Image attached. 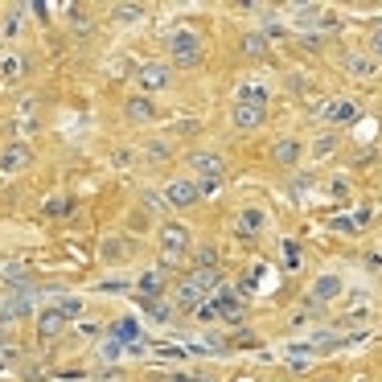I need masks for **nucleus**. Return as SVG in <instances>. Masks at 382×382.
Segmentation results:
<instances>
[{"instance_id": "38", "label": "nucleus", "mask_w": 382, "mask_h": 382, "mask_svg": "<svg viewBox=\"0 0 382 382\" xmlns=\"http://www.w3.org/2000/svg\"><path fill=\"white\" fill-rule=\"evenodd\" d=\"M354 382H370V378H366V374H354Z\"/></svg>"}, {"instance_id": "28", "label": "nucleus", "mask_w": 382, "mask_h": 382, "mask_svg": "<svg viewBox=\"0 0 382 382\" xmlns=\"http://www.w3.org/2000/svg\"><path fill=\"white\" fill-rule=\"evenodd\" d=\"M333 148H337V136L333 132H325L321 140H312V156H333Z\"/></svg>"}, {"instance_id": "16", "label": "nucleus", "mask_w": 382, "mask_h": 382, "mask_svg": "<svg viewBox=\"0 0 382 382\" xmlns=\"http://www.w3.org/2000/svg\"><path fill=\"white\" fill-rule=\"evenodd\" d=\"M263 120H267V107H247V103H235V107H230V123L242 128V132L263 128Z\"/></svg>"}, {"instance_id": "35", "label": "nucleus", "mask_w": 382, "mask_h": 382, "mask_svg": "<svg viewBox=\"0 0 382 382\" xmlns=\"http://www.w3.org/2000/svg\"><path fill=\"white\" fill-rule=\"evenodd\" d=\"M156 382H193L190 374H177V370H165V374H156Z\"/></svg>"}, {"instance_id": "4", "label": "nucleus", "mask_w": 382, "mask_h": 382, "mask_svg": "<svg viewBox=\"0 0 382 382\" xmlns=\"http://www.w3.org/2000/svg\"><path fill=\"white\" fill-rule=\"evenodd\" d=\"M173 87V66L168 62H144L136 70V95H156V91H168Z\"/></svg>"}, {"instance_id": "33", "label": "nucleus", "mask_w": 382, "mask_h": 382, "mask_svg": "<svg viewBox=\"0 0 382 382\" xmlns=\"http://www.w3.org/2000/svg\"><path fill=\"white\" fill-rule=\"evenodd\" d=\"M255 341H259V337L251 333V329H239V333H235V341H230V345H242V350H251V345H255Z\"/></svg>"}, {"instance_id": "11", "label": "nucleus", "mask_w": 382, "mask_h": 382, "mask_svg": "<svg viewBox=\"0 0 382 382\" xmlns=\"http://www.w3.org/2000/svg\"><path fill=\"white\" fill-rule=\"evenodd\" d=\"M66 316H62V309L54 304V309H42L37 312V321H33V333H37V341H58V337L66 333Z\"/></svg>"}, {"instance_id": "14", "label": "nucleus", "mask_w": 382, "mask_h": 382, "mask_svg": "<svg viewBox=\"0 0 382 382\" xmlns=\"http://www.w3.org/2000/svg\"><path fill=\"white\" fill-rule=\"evenodd\" d=\"M235 103L267 107V103H271V91H267V82H259V78H247V82H239V91H235Z\"/></svg>"}, {"instance_id": "2", "label": "nucleus", "mask_w": 382, "mask_h": 382, "mask_svg": "<svg viewBox=\"0 0 382 382\" xmlns=\"http://www.w3.org/2000/svg\"><path fill=\"white\" fill-rule=\"evenodd\" d=\"M156 242H161V263H165V267L181 263L193 251V235H190V226H185V222H161Z\"/></svg>"}, {"instance_id": "39", "label": "nucleus", "mask_w": 382, "mask_h": 382, "mask_svg": "<svg viewBox=\"0 0 382 382\" xmlns=\"http://www.w3.org/2000/svg\"><path fill=\"white\" fill-rule=\"evenodd\" d=\"M235 382H255V378H235Z\"/></svg>"}, {"instance_id": "37", "label": "nucleus", "mask_w": 382, "mask_h": 382, "mask_svg": "<svg viewBox=\"0 0 382 382\" xmlns=\"http://www.w3.org/2000/svg\"><path fill=\"white\" fill-rule=\"evenodd\" d=\"M78 333H82V337H95V333H99V325H91V321H82V325H78Z\"/></svg>"}, {"instance_id": "26", "label": "nucleus", "mask_w": 382, "mask_h": 382, "mask_svg": "<svg viewBox=\"0 0 382 382\" xmlns=\"http://www.w3.org/2000/svg\"><path fill=\"white\" fill-rule=\"evenodd\" d=\"M144 13H148L144 4H116V8H111V17H116V21H140Z\"/></svg>"}, {"instance_id": "7", "label": "nucleus", "mask_w": 382, "mask_h": 382, "mask_svg": "<svg viewBox=\"0 0 382 382\" xmlns=\"http://www.w3.org/2000/svg\"><path fill=\"white\" fill-rule=\"evenodd\" d=\"M378 70H382V62L370 49H350V54H345V74H350V78L370 82V78H378Z\"/></svg>"}, {"instance_id": "29", "label": "nucleus", "mask_w": 382, "mask_h": 382, "mask_svg": "<svg viewBox=\"0 0 382 382\" xmlns=\"http://www.w3.org/2000/svg\"><path fill=\"white\" fill-rule=\"evenodd\" d=\"M128 255V239H107V247H103V259H123Z\"/></svg>"}, {"instance_id": "1", "label": "nucleus", "mask_w": 382, "mask_h": 382, "mask_svg": "<svg viewBox=\"0 0 382 382\" xmlns=\"http://www.w3.org/2000/svg\"><path fill=\"white\" fill-rule=\"evenodd\" d=\"M168 46V58H173V66H197L202 62V54H206V46H202V33L197 29H190V25H177V29H168L165 37Z\"/></svg>"}, {"instance_id": "13", "label": "nucleus", "mask_w": 382, "mask_h": 382, "mask_svg": "<svg viewBox=\"0 0 382 382\" xmlns=\"http://www.w3.org/2000/svg\"><path fill=\"white\" fill-rule=\"evenodd\" d=\"M206 300H210V292L197 284L193 276H181V284H177V304H181V309H193V312H197L202 304H206Z\"/></svg>"}, {"instance_id": "21", "label": "nucleus", "mask_w": 382, "mask_h": 382, "mask_svg": "<svg viewBox=\"0 0 382 382\" xmlns=\"http://www.w3.org/2000/svg\"><path fill=\"white\" fill-rule=\"evenodd\" d=\"M325 21V8L321 4H296L292 8V25H321Z\"/></svg>"}, {"instance_id": "15", "label": "nucleus", "mask_w": 382, "mask_h": 382, "mask_svg": "<svg viewBox=\"0 0 382 382\" xmlns=\"http://www.w3.org/2000/svg\"><path fill=\"white\" fill-rule=\"evenodd\" d=\"M300 156H304V140H296V136H284V140L271 144V161H276V165L292 168Z\"/></svg>"}, {"instance_id": "30", "label": "nucleus", "mask_w": 382, "mask_h": 382, "mask_svg": "<svg viewBox=\"0 0 382 382\" xmlns=\"http://www.w3.org/2000/svg\"><path fill=\"white\" fill-rule=\"evenodd\" d=\"M144 206H148L152 214H165V210H173V206H168V197H165V193H144Z\"/></svg>"}, {"instance_id": "36", "label": "nucleus", "mask_w": 382, "mask_h": 382, "mask_svg": "<svg viewBox=\"0 0 382 382\" xmlns=\"http://www.w3.org/2000/svg\"><path fill=\"white\" fill-rule=\"evenodd\" d=\"M190 378H193V382H218V378H214V374H210V370H193Z\"/></svg>"}, {"instance_id": "23", "label": "nucleus", "mask_w": 382, "mask_h": 382, "mask_svg": "<svg viewBox=\"0 0 382 382\" xmlns=\"http://www.w3.org/2000/svg\"><path fill=\"white\" fill-rule=\"evenodd\" d=\"M58 309H62V316H66V321H82V312H87V300H82V296H62V300H58Z\"/></svg>"}, {"instance_id": "8", "label": "nucleus", "mask_w": 382, "mask_h": 382, "mask_svg": "<svg viewBox=\"0 0 382 382\" xmlns=\"http://www.w3.org/2000/svg\"><path fill=\"white\" fill-rule=\"evenodd\" d=\"M341 292H345L341 276L325 271V276H316V280H312V288H309V304H312V309H325V304H333Z\"/></svg>"}, {"instance_id": "10", "label": "nucleus", "mask_w": 382, "mask_h": 382, "mask_svg": "<svg viewBox=\"0 0 382 382\" xmlns=\"http://www.w3.org/2000/svg\"><path fill=\"white\" fill-rule=\"evenodd\" d=\"M33 165V144H25V140H17V144H4L0 148V173H25V168Z\"/></svg>"}, {"instance_id": "20", "label": "nucleus", "mask_w": 382, "mask_h": 382, "mask_svg": "<svg viewBox=\"0 0 382 382\" xmlns=\"http://www.w3.org/2000/svg\"><path fill=\"white\" fill-rule=\"evenodd\" d=\"M161 292H165V276L161 271H144L136 280V296H144V300H161Z\"/></svg>"}, {"instance_id": "22", "label": "nucleus", "mask_w": 382, "mask_h": 382, "mask_svg": "<svg viewBox=\"0 0 382 382\" xmlns=\"http://www.w3.org/2000/svg\"><path fill=\"white\" fill-rule=\"evenodd\" d=\"M17 358H21V345H17V337L8 333V329H0V370H4V366H13Z\"/></svg>"}, {"instance_id": "5", "label": "nucleus", "mask_w": 382, "mask_h": 382, "mask_svg": "<svg viewBox=\"0 0 382 382\" xmlns=\"http://www.w3.org/2000/svg\"><path fill=\"white\" fill-rule=\"evenodd\" d=\"M190 168L197 173V185L202 190H214V185H222V177H226V161L218 156V152H193L190 156Z\"/></svg>"}, {"instance_id": "24", "label": "nucleus", "mask_w": 382, "mask_h": 382, "mask_svg": "<svg viewBox=\"0 0 382 382\" xmlns=\"http://www.w3.org/2000/svg\"><path fill=\"white\" fill-rule=\"evenodd\" d=\"M242 54L247 58H263L267 54V33H247L242 37Z\"/></svg>"}, {"instance_id": "18", "label": "nucleus", "mask_w": 382, "mask_h": 382, "mask_svg": "<svg viewBox=\"0 0 382 382\" xmlns=\"http://www.w3.org/2000/svg\"><path fill=\"white\" fill-rule=\"evenodd\" d=\"M25 78V58L21 54H0V87H17Z\"/></svg>"}, {"instance_id": "19", "label": "nucleus", "mask_w": 382, "mask_h": 382, "mask_svg": "<svg viewBox=\"0 0 382 382\" xmlns=\"http://www.w3.org/2000/svg\"><path fill=\"white\" fill-rule=\"evenodd\" d=\"M29 304H33V296L29 292H17V296H8L4 304H0V325H8V321H17V316H29Z\"/></svg>"}, {"instance_id": "27", "label": "nucleus", "mask_w": 382, "mask_h": 382, "mask_svg": "<svg viewBox=\"0 0 382 382\" xmlns=\"http://www.w3.org/2000/svg\"><path fill=\"white\" fill-rule=\"evenodd\" d=\"M280 251H284V263L292 267V271L304 263V255H300V242H296V239H284V242H280Z\"/></svg>"}, {"instance_id": "6", "label": "nucleus", "mask_w": 382, "mask_h": 382, "mask_svg": "<svg viewBox=\"0 0 382 382\" xmlns=\"http://www.w3.org/2000/svg\"><path fill=\"white\" fill-rule=\"evenodd\" d=\"M210 300H214V309H218V321H226V325H235V329L247 321V304H242V296L235 284H222Z\"/></svg>"}, {"instance_id": "25", "label": "nucleus", "mask_w": 382, "mask_h": 382, "mask_svg": "<svg viewBox=\"0 0 382 382\" xmlns=\"http://www.w3.org/2000/svg\"><path fill=\"white\" fill-rule=\"evenodd\" d=\"M193 267H218V247L214 242H202L193 251Z\"/></svg>"}, {"instance_id": "34", "label": "nucleus", "mask_w": 382, "mask_h": 382, "mask_svg": "<svg viewBox=\"0 0 382 382\" xmlns=\"http://www.w3.org/2000/svg\"><path fill=\"white\" fill-rule=\"evenodd\" d=\"M366 49H370V54H374V58L382 62V29H374V33H370V42H366Z\"/></svg>"}, {"instance_id": "12", "label": "nucleus", "mask_w": 382, "mask_h": 382, "mask_svg": "<svg viewBox=\"0 0 382 382\" xmlns=\"http://www.w3.org/2000/svg\"><path fill=\"white\" fill-rule=\"evenodd\" d=\"M263 226H267V214H263L259 206H242L239 218H235V235L239 239H255V235H263Z\"/></svg>"}, {"instance_id": "3", "label": "nucleus", "mask_w": 382, "mask_h": 382, "mask_svg": "<svg viewBox=\"0 0 382 382\" xmlns=\"http://www.w3.org/2000/svg\"><path fill=\"white\" fill-rule=\"evenodd\" d=\"M358 116H362V107H358V99H350V95H333L316 107V120L329 123V128H345V123H354Z\"/></svg>"}, {"instance_id": "31", "label": "nucleus", "mask_w": 382, "mask_h": 382, "mask_svg": "<svg viewBox=\"0 0 382 382\" xmlns=\"http://www.w3.org/2000/svg\"><path fill=\"white\" fill-rule=\"evenodd\" d=\"M17 128L21 132H37V116H33V103H25L21 116H17Z\"/></svg>"}, {"instance_id": "32", "label": "nucleus", "mask_w": 382, "mask_h": 382, "mask_svg": "<svg viewBox=\"0 0 382 382\" xmlns=\"http://www.w3.org/2000/svg\"><path fill=\"white\" fill-rule=\"evenodd\" d=\"M46 214H49V218L70 214V197H66V202H62V197H49V202H46Z\"/></svg>"}, {"instance_id": "9", "label": "nucleus", "mask_w": 382, "mask_h": 382, "mask_svg": "<svg viewBox=\"0 0 382 382\" xmlns=\"http://www.w3.org/2000/svg\"><path fill=\"white\" fill-rule=\"evenodd\" d=\"M165 197H168L173 210H190L193 202L202 197V185H197L193 177H173V181L165 185Z\"/></svg>"}, {"instance_id": "17", "label": "nucleus", "mask_w": 382, "mask_h": 382, "mask_svg": "<svg viewBox=\"0 0 382 382\" xmlns=\"http://www.w3.org/2000/svg\"><path fill=\"white\" fill-rule=\"evenodd\" d=\"M123 111H128V120H132V123H156V120H161L156 103H152L148 95H132V99H128V107H123Z\"/></svg>"}]
</instances>
